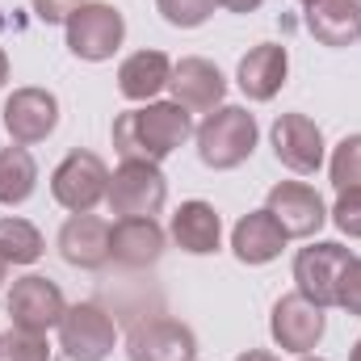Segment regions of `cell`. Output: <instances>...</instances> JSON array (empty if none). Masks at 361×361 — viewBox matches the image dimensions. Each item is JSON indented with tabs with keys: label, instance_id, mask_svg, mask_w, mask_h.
Returning a JSON list of instances; mask_svg holds the SVG:
<instances>
[{
	"label": "cell",
	"instance_id": "obj_24",
	"mask_svg": "<svg viewBox=\"0 0 361 361\" xmlns=\"http://www.w3.org/2000/svg\"><path fill=\"white\" fill-rule=\"evenodd\" d=\"M328 177H332V185H336V193L361 189V135H345V139L332 147Z\"/></svg>",
	"mask_w": 361,
	"mask_h": 361
},
{
	"label": "cell",
	"instance_id": "obj_3",
	"mask_svg": "<svg viewBox=\"0 0 361 361\" xmlns=\"http://www.w3.org/2000/svg\"><path fill=\"white\" fill-rule=\"evenodd\" d=\"M109 214L118 219H156L169 202V180L160 173V164L147 160H122L109 177Z\"/></svg>",
	"mask_w": 361,
	"mask_h": 361
},
{
	"label": "cell",
	"instance_id": "obj_33",
	"mask_svg": "<svg viewBox=\"0 0 361 361\" xmlns=\"http://www.w3.org/2000/svg\"><path fill=\"white\" fill-rule=\"evenodd\" d=\"M349 361H361V336H357V345L349 349Z\"/></svg>",
	"mask_w": 361,
	"mask_h": 361
},
{
	"label": "cell",
	"instance_id": "obj_8",
	"mask_svg": "<svg viewBox=\"0 0 361 361\" xmlns=\"http://www.w3.org/2000/svg\"><path fill=\"white\" fill-rule=\"evenodd\" d=\"M126 361H197V336L180 319L147 315L126 332Z\"/></svg>",
	"mask_w": 361,
	"mask_h": 361
},
{
	"label": "cell",
	"instance_id": "obj_7",
	"mask_svg": "<svg viewBox=\"0 0 361 361\" xmlns=\"http://www.w3.org/2000/svg\"><path fill=\"white\" fill-rule=\"evenodd\" d=\"M118 345V328L97 302H72L59 319V349L68 361H105Z\"/></svg>",
	"mask_w": 361,
	"mask_h": 361
},
{
	"label": "cell",
	"instance_id": "obj_23",
	"mask_svg": "<svg viewBox=\"0 0 361 361\" xmlns=\"http://www.w3.org/2000/svg\"><path fill=\"white\" fill-rule=\"evenodd\" d=\"M42 252H47L42 231L30 219H17V214L0 219V261L4 265H34Z\"/></svg>",
	"mask_w": 361,
	"mask_h": 361
},
{
	"label": "cell",
	"instance_id": "obj_29",
	"mask_svg": "<svg viewBox=\"0 0 361 361\" xmlns=\"http://www.w3.org/2000/svg\"><path fill=\"white\" fill-rule=\"evenodd\" d=\"M85 0H34V17L42 25H68V17L80 8Z\"/></svg>",
	"mask_w": 361,
	"mask_h": 361
},
{
	"label": "cell",
	"instance_id": "obj_30",
	"mask_svg": "<svg viewBox=\"0 0 361 361\" xmlns=\"http://www.w3.org/2000/svg\"><path fill=\"white\" fill-rule=\"evenodd\" d=\"M265 0H219V8H227V13H257Z\"/></svg>",
	"mask_w": 361,
	"mask_h": 361
},
{
	"label": "cell",
	"instance_id": "obj_26",
	"mask_svg": "<svg viewBox=\"0 0 361 361\" xmlns=\"http://www.w3.org/2000/svg\"><path fill=\"white\" fill-rule=\"evenodd\" d=\"M156 8L173 30H197L214 17L219 0H156Z\"/></svg>",
	"mask_w": 361,
	"mask_h": 361
},
{
	"label": "cell",
	"instance_id": "obj_19",
	"mask_svg": "<svg viewBox=\"0 0 361 361\" xmlns=\"http://www.w3.org/2000/svg\"><path fill=\"white\" fill-rule=\"evenodd\" d=\"M169 235H173V244H177L180 252L210 257L223 244V219H219V210L210 202L193 197V202H180V210L173 214V223H169Z\"/></svg>",
	"mask_w": 361,
	"mask_h": 361
},
{
	"label": "cell",
	"instance_id": "obj_14",
	"mask_svg": "<svg viewBox=\"0 0 361 361\" xmlns=\"http://www.w3.org/2000/svg\"><path fill=\"white\" fill-rule=\"evenodd\" d=\"M169 231L156 219H118L109 227V261L122 269H147L164 257Z\"/></svg>",
	"mask_w": 361,
	"mask_h": 361
},
{
	"label": "cell",
	"instance_id": "obj_11",
	"mask_svg": "<svg viewBox=\"0 0 361 361\" xmlns=\"http://www.w3.org/2000/svg\"><path fill=\"white\" fill-rule=\"evenodd\" d=\"M0 118H4V130L17 147H34L59 126V97L51 89H34V85L13 89Z\"/></svg>",
	"mask_w": 361,
	"mask_h": 361
},
{
	"label": "cell",
	"instance_id": "obj_5",
	"mask_svg": "<svg viewBox=\"0 0 361 361\" xmlns=\"http://www.w3.org/2000/svg\"><path fill=\"white\" fill-rule=\"evenodd\" d=\"M63 34H68V51H72L76 59H85V63H105V59L118 55V47H122V38H126V17H122L114 4H105V0H85V4L68 17Z\"/></svg>",
	"mask_w": 361,
	"mask_h": 361
},
{
	"label": "cell",
	"instance_id": "obj_17",
	"mask_svg": "<svg viewBox=\"0 0 361 361\" xmlns=\"http://www.w3.org/2000/svg\"><path fill=\"white\" fill-rule=\"evenodd\" d=\"M169 92H173V101L185 105V109H206V114H210V109L223 105V97H227V80H223V72H219L210 59L189 55V59L173 63Z\"/></svg>",
	"mask_w": 361,
	"mask_h": 361
},
{
	"label": "cell",
	"instance_id": "obj_20",
	"mask_svg": "<svg viewBox=\"0 0 361 361\" xmlns=\"http://www.w3.org/2000/svg\"><path fill=\"white\" fill-rule=\"evenodd\" d=\"M307 34L319 47H353L361 38V0H311Z\"/></svg>",
	"mask_w": 361,
	"mask_h": 361
},
{
	"label": "cell",
	"instance_id": "obj_10",
	"mask_svg": "<svg viewBox=\"0 0 361 361\" xmlns=\"http://www.w3.org/2000/svg\"><path fill=\"white\" fill-rule=\"evenodd\" d=\"M63 311H68L63 290L51 277H42V273H25L8 290V319H13V328H25V332H42L47 336L51 328H59Z\"/></svg>",
	"mask_w": 361,
	"mask_h": 361
},
{
	"label": "cell",
	"instance_id": "obj_15",
	"mask_svg": "<svg viewBox=\"0 0 361 361\" xmlns=\"http://www.w3.org/2000/svg\"><path fill=\"white\" fill-rule=\"evenodd\" d=\"M55 248L72 269H85V273L105 269L109 265V223L97 219V214H72L59 227Z\"/></svg>",
	"mask_w": 361,
	"mask_h": 361
},
{
	"label": "cell",
	"instance_id": "obj_9",
	"mask_svg": "<svg viewBox=\"0 0 361 361\" xmlns=\"http://www.w3.org/2000/svg\"><path fill=\"white\" fill-rule=\"evenodd\" d=\"M269 332H273V345H277L281 353L302 357V353H315V345L324 341L328 315H324V307L307 302V298L294 290V294H281V298L273 302Z\"/></svg>",
	"mask_w": 361,
	"mask_h": 361
},
{
	"label": "cell",
	"instance_id": "obj_1",
	"mask_svg": "<svg viewBox=\"0 0 361 361\" xmlns=\"http://www.w3.org/2000/svg\"><path fill=\"white\" fill-rule=\"evenodd\" d=\"M193 118L189 109L177 101H147L139 109H126L114 118V152L122 160H147V164H160L169 160L177 147H185L193 139Z\"/></svg>",
	"mask_w": 361,
	"mask_h": 361
},
{
	"label": "cell",
	"instance_id": "obj_12",
	"mask_svg": "<svg viewBox=\"0 0 361 361\" xmlns=\"http://www.w3.org/2000/svg\"><path fill=\"white\" fill-rule=\"evenodd\" d=\"M269 139H273V156H277V164H286L290 173L311 177V173L324 169L328 143H324V130H319L307 114H277Z\"/></svg>",
	"mask_w": 361,
	"mask_h": 361
},
{
	"label": "cell",
	"instance_id": "obj_35",
	"mask_svg": "<svg viewBox=\"0 0 361 361\" xmlns=\"http://www.w3.org/2000/svg\"><path fill=\"white\" fill-rule=\"evenodd\" d=\"M298 361H328V357H311V353H302V357H298Z\"/></svg>",
	"mask_w": 361,
	"mask_h": 361
},
{
	"label": "cell",
	"instance_id": "obj_36",
	"mask_svg": "<svg viewBox=\"0 0 361 361\" xmlns=\"http://www.w3.org/2000/svg\"><path fill=\"white\" fill-rule=\"evenodd\" d=\"M298 4H311V0H298Z\"/></svg>",
	"mask_w": 361,
	"mask_h": 361
},
{
	"label": "cell",
	"instance_id": "obj_28",
	"mask_svg": "<svg viewBox=\"0 0 361 361\" xmlns=\"http://www.w3.org/2000/svg\"><path fill=\"white\" fill-rule=\"evenodd\" d=\"M336 307H345L349 315L361 319V257H353V265L341 277V302H336Z\"/></svg>",
	"mask_w": 361,
	"mask_h": 361
},
{
	"label": "cell",
	"instance_id": "obj_2",
	"mask_svg": "<svg viewBox=\"0 0 361 361\" xmlns=\"http://www.w3.org/2000/svg\"><path fill=\"white\" fill-rule=\"evenodd\" d=\"M257 118L244 109V105H219L202 118V126L193 130V143H197V160L214 173H231L240 169L252 152H257Z\"/></svg>",
	"mask_w": 361,
	"mask_h": 361
},
{
	"label": "cell",
	"instance_id": "obj_6",
	"mask_svg": "<svg viewBox=\"0 0 361 361\" xmlns=\"http://www.w3.org/2000/svg\"><path fill=\"white\" fill-rule=\"evenodd\" d=\"M109 193V169L97 152H68L59 160V169L51 173V197L68 210V214H92L97 202H105Z\"/></svg>",
	"mask_w": 361,
	"mask_h": 361
},
{
	"label": "cell",
	"instance_id": "obj_31",
	"mask_svg": "<svg viewBox=\"0 0 361 361\" xmlns=\"http://www.w3.org/2000/svg\"><path fill=\"white\" fill-rule=\"evenodd\" d=\"M235 361H281L277 353H269V349H248V353H240Z\"/></svg>",
	"mask_w": 361,
	"mask_h": 361
},
{
	"label": "cell",
	"instance_id": "obj_21",
	"mask_svg": "<svg viewBox=\"0 0 361 361\" xmlns=\"http://www.w3.org/2000/svg\"><path fill=\"white\" fill-rule=\"evenodd\" d=\"M169 76H173V59L164 51H135L118 63V92L126 101L147 105L169 89Z\"/></svg>",
	"mask_w": 361,
	"mask_h": 361
},
{
	"label": "cell",
	"instance_id": "obj_25",
	"mask_svg": "<svg viewBox=\"0 0 361 361\" xmlns=\"http://www.w3.org/2000/svg\"><path fill=\"white\" fill-rule=\"evenodd\" d=\"M0 361H51V345H47L42 332L8 328L0 336Z\"/></svg>",
	"mask_w": 361,
	"mask_h": 361
},
{
	"label": "cell",
	"instance_id": "obj_18",
	"mask_svg": "<svg viewBox=\"0 0 361 361\" xmlns=\"http://www.w3.org/2000/svg\"><path fill=\"white\" fill-rule=\"evenodd\" d=\"M290 244V235L281 231V223L269 210H248L235 227H231V252L240 265H269L281 257V248Z\"/></svg>",
	"mask_w": 361,
	"mask_h": 361
},
{
	"label": "cell",
	"instance_id": "obj_16",
	"mask_svg": "<svg viewBox=\"0 0 361 361\" xmlns=\"http://www.w3.org/2000/svg\"><path fill=\"white\" fill-rule=\"evenodd\" d=\"M286 76H290V51L281 42L252 47L240 59V68H235V85H240V92L248 101H273L281 92V85H286Z\"/></svg>",
	"mask_w": 361,
	"mask_h": 361
},
{
	"label": "cell",
	"instance_id": "obj_13",
	"mask_svg": "<svg viewBox=\"0 0 361 361\" xmlns=\"http://www.w3.org/2000/svg\"><path fill=\"white\" fill-rule=\"evenodd\" d=\"M265 210L281 223L290 240H315L319 227L328 223V206L307 180H277L265 197Z\"/></svg>",
	"mask_w": 361,
	"mask_h": 361
},
{
	"label": "cell",
	"instance_id": "obj_32",
	"mask_svg": "<svg viewBox=\"0 0 361 361\" xmlns=\"http://www.w3.org/2000/svg\"><path fill=\"white\" fill-rule=\"evenodd\" d=\"M4 80H8V55L0 51V89H4Z\"/></svg>",
	"mask_w": 361,
	"mask_h": 361
},
{
	"label": "cell",
	"instance_id": "obj_22",
	"mask_svg": "<svg viewBox=\"0 0 361 361\" xmlns=\"http://www.w3.org/2000/svg\"><path fill=\"white\" fill-rule=\"evenodd\" d=\"M38 189V164L25 147H0V206H21Z\"/></svg>",
	"mask_w": 361,
	"mask_h": 361
},
{
	"label": "cell",
	"instance_id": "obj_34",
	"mask_svg": "<svg viewBox=\"0 0 361 361\" xmlns=\"http://www.w3.org/2000/svg\"><path fill=\"white\" fill-rule=\"evenodd\" d=\"M4 277H8V265H4V261H0V286H4Z\"/></svg>",
	"mask_w": 361,
	"mask_h": 361
},
{
	"label": "cell",
	"instance_id": "obj_27",
	"mask_svg": "<svg viewBox=\"0 0 361 361\" xmlns=\"http://www.w3.org/2000/svg\"><path fill=\"white\" fill-rule=\"evenodd\" d=\"M328 219L336 223L341 235L361 240V189H345V193H336V206L328 210Z\"/></svg>",
	"mask_w": 361,
	"mask_h": 361
},
{
	"label": "cell",
	"instance_id": "obj_4",
	"mask_svg": "<svg viewBox=\"0 0 361 361\" xmlns=\"http://www.w3.org/2000/svg\"><path fill=\"white\" fill-rule=\"evenodd\" d=\"M353 265V252L336 240H311L294 257V286L307 302L315 307H336L341 302V277Z\"/></svg>",
	"mask_w": 361,
	"mask_h": 361
}]
</instances>
